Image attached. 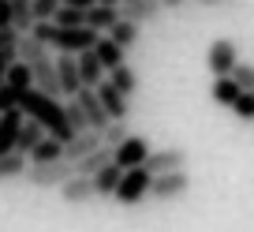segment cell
<instances>
[{
    "mask_svg": "<svg viewBox=\"0 0 254 232\" xmlns=\"http://www.w3.org/2000/svg\"><path fill=\"white\" fill-rule=\"evenodd\" d=\"M53 23H56V26H82V23H86V11H82V8H71V4H60V8H56V15H53Z\"/></svg>",
    "mask_w": 254,
    "mask_h": 232,
    "instance_id": "obj_31",
    "label": "cell"
},
{
    "mask_svg": "<svg viewBox=\"0 0 254 232\" xmlns=\"http://www.w3.org/2000/svg\"><path fill=\"white\" fill-rule=\"evenodd\" d=\"M206 64H209V72H213V75H228L232 68L239 64V45L232 38H217L213 45H209Z\"/></svg>",
    "mask_w": 254,
    "mask_h": 232,
    "instance_id": "obj_7",
    "label": "cell"
},
{
    "mask_svg": "<svg viewBox=\"0 0 254 232\" xmlns=\"http://www.w3.org/2000/svg\"><path fill=\"white\" fill-rule=\"evenodd\" d=\"M161 0H124V8H120V15L135 19V23H153V19H161Z\"/></svg>",
    "mask_w": 254,
    "mask_h": 232,
    "instance_id": "obj_17",
    "label": "cell"
},
{
    "mask_svg": "<svg viewBox=\"0 0 254 232\" xmlns=\"http://www.w3.org/2000/svg\"><path fill=\"white\" fill-rule=\"evenodd\" d=\"M0 53L8 56V60H19V30L15 26H0Z\"/></svg>",
    "mask_w": 254,
    "mask_h": 232,
    "instance_id": "obj_33",
    "label": "cell"
},
{
    "mask_svg": "<svg viewBox=\"0 0 254 232\" xmlns=\"http://www.w3.org/2000/svg\"><path fill=\"white\" fill-rule=\"evenodd\" d=\"M150 139L146 135H127L124 143L112 146V161H116L120 168H135V165H146V157H150Z\"/></svg>",
    "mask_w": 254,
    "mask_h": 232,
    "instance_id": "obj_6",
    "label": "cell"
},
{
    "mask_svg": "<svg viewBox=\"0 0 254 232\" xmlns=\"http://www.w3.org/2000/svg\"><path fill=\"white\" fill-rule=\"evenodd\" d=\"M209 94H213V101H217V105L232 109V101H236V97L243 94V86H239V82L232 79V75H217V79H213V90H209Z\"/></svg>",
    "mask_w": 254,
    "mask_h": 232,
    "instance_id": "obj_23",
    "label": "cell"
},
{
    "mask_svg": "<svg viewBox=\"0 0 254 232\" xmlns=\"http://www.w3.org/2000/svg\"><path fill=\"white\" fill-rule=\"evenodd\" d=\"M26 165H30V157H26V154H19V150L0 154V184H4V180H19V176L26 172Z\"/></svg>",
    "mask_w": 254,
    "mask_h": 232,
    "instance_id": "obj_24",
    "label": "cell"
},
{
    "mask_svg": "<svg viewBox=\"0 0 254 232\" xmlns=\"http://www.w3.org/2000/svg\"><path fill=\"white\" fill-rule=\"evenodd\" d=\"M45 49H49V45H41V41L34 38L30 30H26V34H19V60H26V64H34L38 56H45Z\"/></svg>",
    "mask_w": 254,
    "mask_h": 232,
    "instance_id": "obj_30",
    "label": "cell"
},
{
    "mask_svg": "<svg viewBox=\"0 0 254 232\" xmlns=\"http://www.w3.org/2000/svg\"><path fill=\"white\" fill-rule=\"evenodd\" d=\"M75 56H79V79H82V86H97V82L105 79V64L97 60L94 45L82 49V53H75Z\"/></svg>",
    "mask_w": 254,
    "mask_h": 232,
    "instance_id": "obj_18",
    "label": "cell"
},
{
    "mask_svg": "<svg viewBox=\"0 0 254 232\" xmlns=\"http://www.w3.org/2000/svg\"><path fill=\"white\" fill-rule=\"evenodd\" d=\"M71 97H79V105H82V112H86L90 128L101 131L105 124H109V112H105V105H101V97H97V90H94V86H79Z\"/></svg>",
    "mask_w": 254,
    "mask_h": 232,
    "instance_id": "obj_11",
    "label": "cell"
},
{
    "mask_svg": "<svg viewBox=\"0 0 254 232\" xmlns=\"http://www.w3.org/2000/svg\"><path fill=\"white\" fill-rule=\"evenodd\" d=\"M183 165H187V150H183V146L150 150V157H146V168H150V172H172V168H183Z\"/></svg>",
    "mask_w": 254,
    "mask_h": 232,
    "instance_id": "obj_13",
    "label": "cell"
},
{
    "mask_svg": "<svg viewBox=\"0 0 254 232\" xmlns=\"http://www.w3.org/2000/svg\"><path fill=\"white\" fill-rule=\"evenodd\" d=\"M30 72H34V90H41V94H49V97H64L60 75H56V60H49V53L34 60Z\"/></svg>",
    "mask_w": 254,
    "mask_h": 232,
    "instance_id": "obj_8",
    "label": "cell"
},
{
    "mask_svg": "<svg viewBox=\"0 0 254 232\" xmlns=\"http://www.w3.org/2000/svg\"><path fill=\"white\" fill-rule=\"evenodd\" d=\"M64 112H67V124H71V131H86V128H90V120H86V112H82L79 97H67V101H64Z\"/></svg>",
    "mask_w": 254,
    "mask_h": 232,
    "instance_id": "obj_32",
    "label": "cell"
},
{
    "mask_svg": "<svg viewBox=\"0 0 254 232\" xmlns=\"http://www.w3.org/2000/svg\"><path fill=\"white\" fill-rule=\"evenodd\" d=\"M8 8H11V26L19 34H26L34 26V4L30 0H8Z\"/></svg>",
    "mask_w": 254,
    "mask_h": 232,
    "instance_id": "obj_27",
    "label": "cell"
},
{
    "mask_svg": "<svg viewBox=\"0 0 254 232\" xmlns=\"http://www.w3.org/2000/svg\"><path fill=\"white\" fill-rule=\"evenodd\" d=\"M4 82H8V86H15L19 94H23V90H30V86H34V72H30V64H26V60H11L8 72H4Z\"/></svg>",
    "mask_w": 254,
    "mask_h": 232,
    "instance_id": "obj_25",
    "label": "cell"
},
{
    "mask_svg": "<svg viewBox=\"0 0 254 232\" xmlns=\"http://www.w3.org/2000/svg\"><path fill=\"white\" fill-rule=\"evenodd\" d=\"M116 19H120V8H116V4H101V0H97L94 8H86V26H94L97 34H105Z\"/></svg>",
    "mask_w": 254,
    "mask_h": 232,
    "instance_id": "obj_21",
    "label": "cell"
},
{
    "mask_svg": "<svg viewBox=\"0 0 254 232\" xmlns=\"http://www.w3.org/2000/svg\"><path fill=\"white\" fill-rule=\"evenodd\" d=\"M105 34H109V38L116 41V45L131 49V45L138 41V23H135V19H127V15H120V19H116V23H112Z\"/></svg>",
    "mask_w": 254,
    "mask_h": 232,
    "instance_id": "obj_22",
    "label": "cell"
},
{
    "mask_svg": "<svg viewBox=\"0 0 254 232\" xmlns=\"http://www.w3.org/2000/svg\"><path fill=\"white\" fill-rule=\"evenodd\" d=\"M11 23V8H8V0H0V26H8Z\"/></svg>",
    "mask_w": 254,
    "mask_h": 232,
    "instance_id": "obj_39",
    "label": "cell"
},
{
    "mask_svg": "<svg viewBox=\"0 0 254 232\" xmlns=\"http://www.w3.org/2000/svg\"><path fill=\"white\" fill-rule=\"evenodd\" d=\"M19 109H23L26 116H34V120H38L49 135L64 139V143L75 135L71 124H67V112H64V101H60V97H49V94H41V90L30 86V90H23V94H19Z\"/></svg>",
    "mask_w": 254,
    "mask_h": 232,
    "instance_id": "obj_1",
    "label": "cell"
},
{
    "mask_svg": "<svg viewBox=\"0 0 254 232\" xmlns=\"http://www.w3.org/2000/svg\"><path fill=\"white\" fill-rule=\"evenodd\" d=\"M94 53H97V60L105 64V75H109L116 64H124V53H127V49H124V45H116V41H112L109 34H97V41H94Z\"/></svg>",
    "mask_w": 254,
    "mask_h": 232,
    "instance_id": "obj_19",
    "label": "cell"
},
{
    "mask_svg": "<svg viewBox=\"0 0 254 232\" xmlns=\"http://www.w3.org/2000/svg\"><path fill=\"white\" fill-rule=\"evenodd\" d=\"M45 135H49V131L41 128V124L34 120V116H23V128H19V139H15V150H19V154H26V157H30V150H34V146H38V143H41V139H45Z\"/></svg>",
    "mask_w": 254,
    "mask_h": 232,
    "instance_id": "obj_20",
    "label": "cell"
},
{
    "mask_svg": "<svg viewBox=\"0 0 254 232\" xmlns=\"http://www.w3.org/2000/svg\"><path fill=\"white\" fill-rule=\"evenodd\" d=\"M101 4H116V0H101Z\"/></svg>",
    "mask_w": 254,
    "mask_h": 232,
    "instance_id": "obj_44",
    "label": "cell"
},
{
    "mask_svg": "<svg viewBox=\"0 0 254 232\" xmlns=\"http://www.w3.org/2000/svg\"><path fill=\"white\" fill-rule=\"evenodd\" d=\"M228 75H232V79H236L243 90H254V68H251V64H236Z\"/></svg>",
    "mask_w": 254,
    "mask_h": 232,
    "instance_id": "obj_36",
    "label": "cell"
},
{
    "mask_svg": "<svg viewBox=\"0 0 254 232\" xmlns=\"http://www.w3.org/2000/svg\"><path fill=\"white\" fill-rule=\"evenodd\" d=\"M232 112H236L243 124H254V90H243V94L232 101Z\"/></svg>",
    "mask_w": 254,
    "mask_h": 232,
    "instance_id": "obj_34",
    "label": "cell"
},
{
    "mask_svg": "<svg viewBox=\"0 0 254 232\" xmlns=\"http://www.w3.org/2000/svg\"><path fill=\"white\" fill-rule=\"evenodd\" d=\"M109 82H112V86H116V90H124L127 97H131V94H135V90H138V75L131 72V68H127V64H116V68H112V72H109Z\"/></svg>",
    "mask_w": 254,
    "mask_h": 232,
    "instance_id": "obj_29",
    "label": "cell"
},
{
    "mask_svg": "<svg viewBox=\"0 0 254 232\" xmlns=\"http://www.w3.org/2000/svg\"><path fill=\"white\" fill-rule=\"evenodd\" d=\"M190 191V176L187 168H172V172H153V184H150V199H161V202H172L180 195Z\"/></svg>",
    "mask_w": 254,
    "mask_h": 232,
    "instance_id": "obj_5",
    "label": "cell"
},
{
    "mask_svg": "<svg viewBox=\"0 0 254 232\" xmlns=\"http://www.w3.org/2000/svg\"><path fill=\"white\" fill-rule=\"evenodd\" d=\"M101 146V131L97 128H86V131H75L67 143H64V157H71V161H79V157H86L90 150H97Z\"/></svg>",
    "mask_w": 254,
    "mask_h": 232,
    "instance_id": "obj_14",
    "label": "cell"
},
{
    "mask_svg": "<svg viewBox=\"0 0 254 232\" xmlns=\"http://www.w3.org/2000/svg\"><path fill=\"white\" fill-rule=\"evenodd\" d=\"M94 90H97V97H101L105 112H109V120H127V112H131V105H127V101H131V97H127L124 90H116V86H112V82H109V75H105V79L97 82Z\"/></svg>",
    "mask_w": 254,
    "mask_h": 232,
    "instance_id": "obj_9",
    "label": "cell"
},
{
    "mask_svg": "<svg viewBox=\"0 0 254 232\" xmlns=\"http://www.w3.org/2000/svg\"><path fill=\"white\" fill-rule=\"evenodd\" d=\"M131 135V131H127V120H109L101 128V143L105 146H116V143H124V139Z\"/></svg>",
    "mask_w": 254,
    "mask_h": 232,
    "instance_id": "obj_35",
    "label": "cell"
},
{
    "mask_svg": "<svg viewBox=\"0 0 254 232\" xmlns=\"http://www.w3.org/2000/svg\"><path fill=\"white\" fill-rule=\"evenodd\" d=\"M64 4H71V8H82V11H86V8H94L97 0H64Z\"/></svg>",
    "mask_w": 254,
    "mask_h": 232,
    "instance_id": "obj_40",
    "label": "cell"
},
{
    "mask_svg": "<svg viewBox=\"0 0 254 232\" xmlns=\"http://www.w3.org/2000/svg\"><path fill=\"white\" fill-rule=\"evenodd\" d=\"M97 41V30L94 26H56L53 23V34H49V45L60 49V53H82V49H90Z\"/></svg>",
    "mask_w": 254,
    "mask_h": 232,
    "instance_id": "obj_4",
    "label": "cell"
},
{
    "mask_svg": "<svg viewBox=\"0 0 254 232\" xmlns=\"http://www.w3.org/2000/svg\"><path fill=\"white\" fill-rule=\"evenodd\" d=\"M30 4H34V19H53L64 0H30Z\"/></svg>",
    "mask_w": 254,
    "mask_h": 232,
    "instance_id": "obj_37",
    "label": "cell"
},
{
    "mask_svg": "<svg viewBox=\"0 0 254 232\" xmlns=\"http://www.w3.org/2000/svg\"><path fill=\"white\" fill-rule=\"evenodd\" d=\"M23 116H26V112L19 109V105H15V109H8V112H0V154H11V150H15Z\"/></svg>",
    "mask_w": 254,
    "mask_h": 232,
    "instance_id": "obj_15",
    "label": "cell"
},
{
    "mask_svg": "<svg viewBox=\"0 0 254 232\" xmlns=\"http://www.w3.org/2000/svg\"><path fill=\"white\" fill-rule=\"evenodd\" d=\"M60 199L67 202V206H82V202L97 199V195H94V176L75 172L71 180H64V184H60Z\"/></svg>",
    "mask_w": 254,
    "mask_h": 232,
    "instance_id": "obj_10",
    "label": "cell"
},
{
    "mask_svg": "<svg viewBox=\"0 0 254 232\" xmlns=\"http://www.w3.org/2000/svg\"><path fill=\"white\" fill-rule=\"evenodd\" d=\"M56 75H60L64 97H71L75 90L82 86V79H79V56H75V53H60V56H56Z\"/></svg>",
    "mask_w": 254,
    "mask_h": 232,
    "instance_id": "obj_12",
    "label": "cell"
},
{
    "mask_svg": "<svg viewBox=\"0 0 254 232\" xmlns=\"http://www.w3.org/2000/svg\"><path fill=\"white\" fill-rule=\"evenodd\" d=\"M120 176H124V168H120L116 161L101 165V168L94 172V195H97V199H112V195H116V187H120Z\"/></svg>",
    "mask_w": 254,
    "mask_h": 232,
    "instance_id": "obj_16",
    "label": "cell"
},
{
    "mask_svg": "<svg viewBox=\"0 0 254 232\" xmlns=\"http://www.w3.org/2000/svg\"><path fill=\"white\" fill-rule=\"evenodd\" d=\"M8 64H11V60H8L4 53H0V82H4V72H8Z\"/></svg>",
    "mask_w": 254,
    "mask_h": 232,
    "instance_id": "obj_41",
    "label": "cell"
},
{
    "mask_svg": "<svg viewBox=\"0 0 254 232\" xmlns=\"http://www.w3.org/2000/svg\"><path fill=\"white\" fill-rule=\"evenodd\" d=\"M202 4H217V0H202Z\"/></svg>",
    "mask_w": 254,
    "mask_h": 232,
    "instance_id": "obj_43",
    "label": "cell"
},
{
    "mask_svg": "<svg viewBox=\"0 0 254 232\" xmlns=\"http://www.w3.org/2000/svg\"><path fill=\"white\" fill-rule=\"evenodd\" d=\"M15 105H19V90H15V86H8V82H0V112L15 109Z\"/></svg>",
    "mask_w": 254,
    "mask_h": 232,
    "instance_id": "obj_38",
    "label": "cell"
},
{
    "mask_svg": "<svg viewBox=\"0 0 254 232\" xmlns=\"http://www.w3.org/2000/svg\"><path fill=\"white\" fill-rule=\"evenodd\" d=\"M56 157H64V139H56V135H45L30 150V161H56Z\"/></svg>",
    "mask_w": 254,
    "mask_h": 232,
    "instance_id": "obj_28",
    "label": "cell"
},
{
    "mask_svg": "<svg viewBox=\"0 0 254 232\" xmlns=\"http://www.w3.org/2000/svg\"><path fill=\"white\" fill-rule=\"evenodd\" d=\"M109 161H112V146H105V143H101L97 150H90L86 157H79V161H75V168H79L82 176H94L97 168H101V165H109Z\"/></svg>",
    "mask_w": 254,
    "mask_h": 232,
    "instance_id": "obj_26",
    "label": "cell"
},
{
    "mask_svg": "<svg viewBox=\"0 0 254 232\" xmlns=\"http://www.w3.org/2000/svg\"><path fill=\"white\" fill-rule=\"evenodd\" d=\"M150 184H153V172L146 165H135V168H124V176H120V187L112 199L120 206H138L142 199H150Z\"/></svg>",
    "mask_w": 254,
    "mask_h": 232,
    "instance_id": "obj_3",
    "label": "cell"
},
{
    "mask_svg": "<svg viewBox=\"0 0 254 232\" xmlns=\"http://www.w3.org/2000/svg\"><path fill=\"white\" fill-rule=\"evenodd\" d=\"M161 4H165V8H180L183 0H161Z\"/></svg>",
    "mask_w": 254,
    "mask_h": 232,
    "instance_id": "obj_42",
    "label": "cell"
},
{
    "mask_svg": "<svg viewBox=\"0 0 254 232\" xmlns=\"http://www.w3.org/2000/svg\"><path fill=\"white\" fill-rule=\"evenodd\" d=\"M79 168H75L71 157H56V161H30L26 165V184L30 187H60L64 180H71Z\"/></svg>",
    "mask_w": 254,
    "mask_h": 232,
    "instance_id": "obj_2",
    "label": "cell"
}]
</instances>
